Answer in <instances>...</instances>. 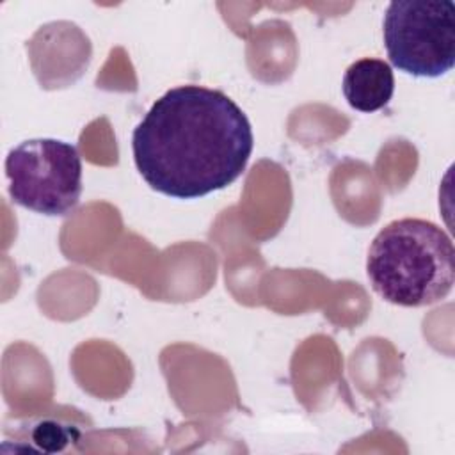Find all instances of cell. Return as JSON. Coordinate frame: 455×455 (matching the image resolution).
Returning <instances> with one entry per match:
<instances>
[{
    "label": "cell",
    "mask_w": 455,
    "mask_h": 455,
    "mask_svg": "<svg viewBox=\"0 0 455 455\" xmlns=\"http://www.w3.org/2000/svg\"><path fill=\"white\" fill-rule=\"evenodd\" d=\"M252 146L245 112L222 91L194 84L164 92L132 135L144 181L176 199L203 197L236 181Z\"/></svg>",
    "instance_id": "1"
},
{
    "label": "cell",
    "mask_w": 455,
    "mask_h": 455,
    "mask_svg": "<svg viewBox=\"0 0 455 455\" xmlns=\"http://www.w3.org/2000/svg\"><path fill=\"white\" fill-rule=\"evenodd\" d=\"M366 274L386 302L421 307L448 297L455 283V249L437 224L405 217L386 224L373 238Z\"/></svg>",
    "instance_id": "2"
},
{
    "label": "cell",
    "mask_w": 455,
    "mask_h": 455,
    "mask_svg": "<svg viewBox=\"0 0 455 455\" xmlns=\"http://www.w3.org/2000/svg\"><path fill=\"white\" fill-rule=\"evenodd\" d=\"M384 44L400 71L437 78L455 64V4L450 0H395L384 14Z\"/></svg>",
    "instance_id": "3"
},
{
    "label": "cell",
    "mask_w": 455,
    "mask_h": 455,
    "mask_svg": "<svg viewBox=\"0 0 455 455\" xmlns=\"http://www.w3.org/2000/svg\"><path fill=\"white\" fill-rule=\"evenodd\" d=\"M11 199L48 217L68 215L82 196V158L76 146L59 139H30L5 158Z\"/></svg>",
    "instance_id": "4"
},
{
    "label": "cell",
    "mask_w": 455,
    "mask_h": 455,
    "mask_svg": "<svg viewBox=\"0 0 455 455\" xmlns=\"http://www.w3.org/2000/svg\"><path fill=\"white\" fill-rule=\"evenodd\" d=\"M341 89L352 108L375 112L389 103L395 92V75L386 60L364 57L347 68Z\"/></svg>",
    "instance_id": "5"
},
{
    "label": "cell",
    "mask_w": 455,
    "mask_h": 455,
    "mask_svg": "<svg viewBox=\"0 0 455 455\" xmlns=\"http://www.w3.org/2000/svg\"><path fill=\"white\" fill-rule=\"evenodd\" d=\"M30 437L43 451H60L69 441L78 437V430L59 419L44 418L32 427Z\"/></svg>",
    "instance_id": "6"
}]
</instances>
